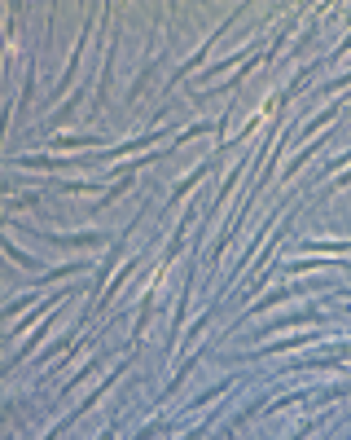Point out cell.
Returning a JSON list of instances; mask_svg holds the SVG:
<instances>
[{
    "instance_id": "8992f818",
    "label": "cell",
    "mask_w": 351,
    "mask_h": 440,
    "mask_svg": "<svg viewBox=\"0 0 351 440\" xmlns=\"http://www.w3.org/2000/svg\"><path fill=\"white\" fill-rule=\"evenodd\" d=\"M312 432H316V422H303V427H298V432H294V440H308Z\"/></svg>"
},
{
    "instance_id": "5b68a950",
    "label": "cell",
    "mask_w": 351,
    "mask_h": 440,
    "mask_svg": "<svg viewBox=\"0 0 351 440\" xmlns=\"http://www.w3.org/2000/svg\"><path fill=\"white\" fill-rule=\"evenodd\" d=\"M97 141H102V137H57V145H75V150H79V145H97Z\"/></svg>"
},
{
    "instance_id": "6da1fadb",
    "label": "cell",
    "mask_w": 351,
    "mask_h": 440,
    "mask_svg": "<svg viewBox=\"0 0 351 440\" xmlns=\"http://www.w3.org/2000/svg\"><path fill=\"white\" fill-rule=\"evenodd\" d=\"M316 339H321V335H294V339H281V344H263L259 348V356H273V352H290V348H303V344H316Z\"/></svg>"
},
{
    "instance_id": "3957f363",
    "label": "cell",
    "mask_w": 351,
    "mask_h": 440,
    "mask_svg": "<svg viewBox=\"0 0 351 440\" xmlns=\"http://www.w3.org/2000/svg\"><path fill=\"white\" fill-rule=\"evenodd\" d=\"M88 265H62V269H53V273H40L36 278V286H48V282H62V278H71V273H83Z\"/></svg>"
},
{
    "instance_id": "277c9868",
    "label": "cell",
    "mask_w": 351,
    "mask_h": 440,
    "mask_svg": "<svg viewBox=\"0 0 351 440\" xmlns=\"http://www.w3.org/2000/svg\"><path fill=\"white\" fill-rule=\"evenodd\" d=\"M5 251H9V260H18L22 269H36V273H40V260H36V255H22V251H18V242H5Z\"/></svg>"
},
{
    "instance_id": "7a4b0ae2",
    "label": "cell",
    "mask_w": 351,
    "mask_h": 440,
    "mask_svg": "<svg viewBox=\"0 0 351 440\" xmlns=\"http://www.w3.org/2000/svg\"><path fill=\"white\" fill-rule=\"evenodd\" d=\"M294 295H303V286H277V291H268V300H259L255 308H250V317L263 313V308H273V304H281V300H294Z\"/></svg>"
}]
</instances>
